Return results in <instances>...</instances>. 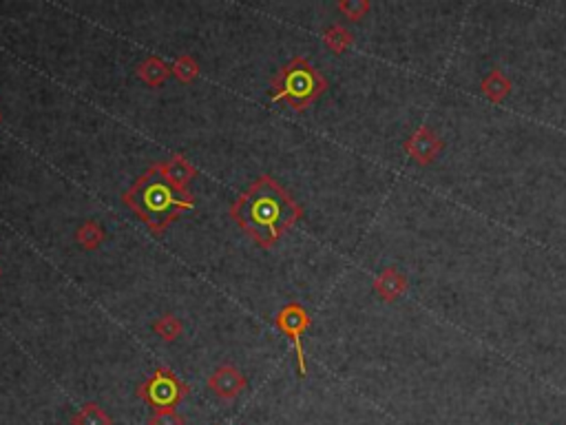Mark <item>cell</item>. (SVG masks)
Returning a JSON list of instances; mask_svg holds the SVG:
<instances>
[{
	"mask_svg": "<svg viewBox=\"0 0 566 425\" xmlns=\"http://www.w3.org/2000/svg\"><path fill=\"white\" fill-rule=\"evenodd\" d=\"M407 288H409L407 277H405L397 266L383 268L381 275L374 280V292L381 297V299L388 301V304L400 299V297L407 292Z\"/></svg>",
	"mask_w": 566,
	"mask_h": 425,
	"instance_id": "cell-8",
	"label": "cell"
},
{
	"mask_svg": "<svg viewBox=\"0 0 566 425\" xmlns=\"http://www.w3.org/2000/svg\"><path fill=\"white\" fill-rule=\"evenodd\" d=\"M153 332L160 337L162 341H175L179 335H182V322H179L175 315H164L158 322L153 323Z\"/></svg>",
	"mask_w": 566,
	"mask_h": 425,
	"instance_id": "cell-16",
	"label": "cell"
},
{
	"mask_svg": "<svg viewBox=\"0 0 566 425\" xmlns=\"http://www.w3.org/2000/svg\"><path fill=\"white\" fill-rule=\"evenodd\" d=\"M511 89H513L511 78L503 69H498V67L487 73L480 82V91L485 94V98L491 100L494 104L504 102V98L511 94Z\"/></svg>",
	"mask_w": 566,
	"mask_h": 425,
	"instance_id": "cell-10",
	"label": "cell"
},
{
	"mask_svg": "<svg viewBox=\"0 0 566 425\" xmlns=\"http://www.w3.org/2000/svg\"><path fill=\"white\" fill-rule=\"evenodd\" d=\"M168 76H170V67L158 56L144 58V61L137 65V78L149 86H162L164 82L168 80Z\"/></svg>",
	"mask_w": 566,
	"mask_h": 425,
	"instance_id": "cell-11",
	"label": "cell"
},
{
	"mask_svg": "<svg viewBox=\"0 0 566 425\" xmlns=\"http://www.w3.org/2000/svg\"><path fill=\"white\" fill-rule=\"evenodd\" d=\"M170 73H173L179 82H184V85H191V82L197 80V76H200V65H197L195 58L184 53V56H179L177 61L173 62Z\"/></svg>",
	"mask_w": 566,
	"mask_h": 425,
	"instance_id": "cell-15",
	"label": "cell"
},
{
	"mask_svg": "<svg viewBox=\"0 0 566 425\" xmlns=\"http://www.w3.org/2000/svg\"><path fill=\"white\" fill-rule=\"evenodd\" d=\"M279 331L292 341L294 353H297V365H299V377H306L308 374V365H306V353H303V341L301 337L306 335V331L310 328L312 319L308 315V310L303 308L301 304L292 301V304H285L282 310L277 313V319H275Z\"/></svg>",
	"mask_w": 566,
	"mask_h": 425,
	"instance_id": "cell-5",
	"label": "cell"
},
{
	"mask_svg": "<svg viewBox=\"0 0 566 425\" xmlns=\"http://www.w3.org/2000/svg\"><path fill=\"white\" fill-rule=\"evenodd\" d=\"M328 89V80L316 71L315 65L306 58H292L288 65H283L273 78V91L270 98L275 102H285L288 107L303 111L310 104H315Z\"/></svg>",
	"mask_w": 566,
	"mask_h": 425,
	"instance_id": "cell-3",
	"label": "cell"
},
{
	"mask_svg": "<svg viewBox=\"0 0 566 425\" xmlns=\"http://www.w3.org/2000/svg\"><path fill=\"white\" fill-rule=\"evenodd\" d=\"M149 425H186V419L179 413H175V410H167V413H153V417L149 419Z\"/></svg>",
	"mask_w": 566,
	"mask_h": 425,
	"instance_id": "cell-18",
	"label": "cell"
},
{
	"mask_svg": "<svg viewBox=\"0 0 566 425\" xmlns=\"http://www.w3.org/2000/svg\"><path fill=\"white\" fill-rule=\"evenodd\" d=\"M124 204L153 233H164L182 213L195 207V195L188 189L170 184L167 177L151 167L124 193Z\"/></svg>",
	"mask_w": 566,
	"mask_h": 425,
	"instance_id": "cell-2",
	"label": "cell"
},
{
	"mask_svg": "<svg viewBox=\"0 0 566 425\" xmlns=\"http://www.w3.org/2000/svg\"><path fill=\"white\" fill-rule=\"evenodd\" d=\"M405 153L418 164V167H430L439 159V155L445 151V142L431 129L430 125H421L403 144Z\"/></svg>",
	"mask_w": 566,
	"mask_h": 425,
	"instance_id": "cell-6",
	"label": "cell"
},
{
	"mask_svg": "<svg viewBox=\"0 0 566 425\" xmlns=\"http://www.w3.org/2000/svg\"><path fill=\"white\" fill-rule=\"evenodd\" d=\"M104 237H107L104 235V228L100 226L98 222H94V219H86L85 224H80V228H78L76 233L78 244L86 250L98 249V246L104 241Z\"/></svg>",
	"mask_w": 566,
	"mask_h": 425,
	"instance_id": "cell-13",
	"label": "cell"
},
{
	"mask_svg": "<svg viewBox=\"0 0 566 425\" xmlns=\"http://www.w3.org/2000/svg\"><path fill=\"white\" fill-rule=\"evenodd\" d=\"M186 396L188 386L168 368H158L137 388V399L144 401L153 413L175 410Z\"/></svg>",
	"mask_w": 566,
	"mask_h": 425,
	"instance_id": "cell-4",
	"label": "cell"
},
{
	"mask_svg": "<svg viewBox=\"0 0 566 425\" xmlns=\"http://www.w3.org/2000/svg\"><path fill=\"white\" fill-rule=\"evenodd\" d=\"M155 168L167 177L170 184L179 186V189H186L188 182H193L197 177V168L184 155H170L164 162L155 164Z\"/></svg>",
	"mask_w": 566,
	"mask_h": 425,
	"instance_id": "cell-9",
	"label": "cell"
},
{
	"mask_svg": "<svg viewBox=\"0 0 566 425\" xmlns=\"http://www.w3.org/2000/svg\"><path fill=\"white\" fill-rule=\"evenodd\" d=\"M234 222L259 246L270 249L301 219V207L268 176L252 182L230 208Z\"/></svg>",
	"mask_w": 566,
	"mask_h": 425,
	"instance_id": "cell-1",
	"label": "cell"
},
{
	"mask_svg": "<svg viewBox=\"0 0 566 425\" xmlns=\"http://www.w3.org/2000/svg\"><path fill=\"white\" fill-rule=\"evenodd\" d=\"M71 425H113L107 410L98 404H85L76 414H73Z\"/></svg>",
	"mask_w": 566,
	"mask_h": 425,
	"instance_id": "cell-12",
	"label": "cell"
},
{
	"mask_svg": "<svg viewBox=\"0 0 566 425\" xmlns=\"http://www.w3.org/2000/svg\"><path fill=\"white\" fill-rule=\"evenodd\" d=\"M246 388V374L239 368H234V365H219V368L209 377V390L222 401H234Z\"/></svg>",
	"mask_w": 566,
	"mask_h": 425,
	"instance_id": "cell-7",
	"label": "cell"
},
{
	"mask_svg": "<svg viewBox=\"0 0 566 425\" xmlns=\"http://www.w3.org/2000/svg\"><path fill=\"white\" fill-rule=\"evenodd\" d=\"M337 7H339V12L352 22L363 20V18H365L372 9L367 0H340Z\"/></svg>",
	"mask_w": 566,
	"mask_h": 425,
	"instance_id": "cell-17",
	"label": "cell"
},
{
	"mask_svg": "<svg viewBox=\"0 0 566 425\" xmlns=\"http://www.w3.org/2000/svg\"><path fill=\"white\" fill-rule=\"evenodd\" d=\"M324 45L330 49V52L340 56V53L348 52V49L354 45V36L349 34V29H345L343 25H332L324 34Z\"/></svg>",
	"mask_w": 566,
	"mask_h": 425,
	"instance_id": "cell-14",
	"label": "cell"
}]
</instances>
